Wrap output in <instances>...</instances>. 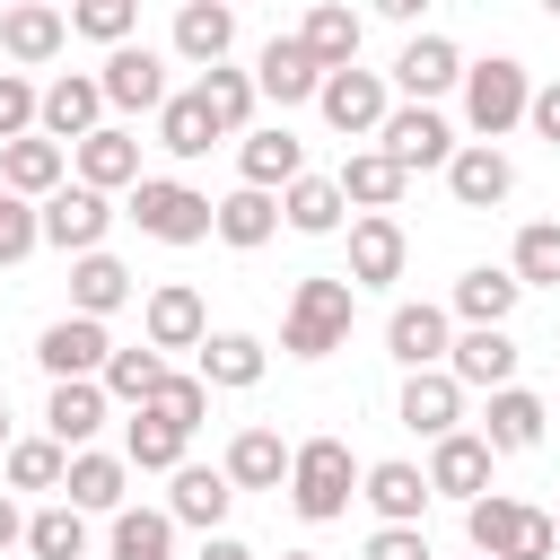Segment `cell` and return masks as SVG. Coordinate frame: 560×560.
Returning a JSON list of instances; mask_svg holds the SVG:
<instances>
[{"label": "cell", "mask_w": 560, "mask_h": 560, "mask_svg": "<svg viewBox=\"0 0 560 560\" xmlns=\"http://www.w3.org/2000/svg\"><path fill=\"white\" fill-rule=\"evenodd\" d=\"M368 560H429V534L420 525H376L368 534Z\"/></svg>", "instance_id": "51"}, {"label": "cell", "mask_w": 560, "mask_h": 560, "mask_svg": "<svg viewBox=\"0 0 560 560\" xmlns=\"http://www.w3.org/2000/svg\"><path fill=\"white\" fill-rule=\"evenodd\" d=\"M534 9H542V18H560V0H534Z\"/></svg>", "instance_id": "57"}, {"label": "cell", "mask_w": 560, "mask_h": 560, "mask_svg": "<svg viewBox=\"0 0 560 560\" xmlns=\"http://www.w3.org/2000/svg\"><path fill=\"white\" fill-rule=\"evenodd\" d=\"M219 245H236V254H254V245H271L280 236V192H262V184H236L228 201H219V228H210Z\"/></svg>", "instance_id": "32"}, {"label": "cell", "mask_w": 560, "mask_h": 560, "mask_svg": "<svg viewBox=\"0 0 560 560\" xmlns=\"http://www.w3.org/2000/svg\"><path fill=\"white\" fill-rule=\"evenodd\" d=\"M254 96H262V88H254V70H228V61H210V70H201V105H210V122H219V131H254Z\"/></svg>", "instance_id": "43"}, {"label": "cell", "mask_w": 560, "mask_h": 560, "mask_svg": "<svg viewBox=\"0 0 560 560\" xmlns=\"http://www.w3.org/2000/svg\"><path fill=\"white\" fill-rule=\"evenodd\" d=\"M542 394H525V385H499L490 394V420H481V438H490V455H534L542 446Z\"/></svg>", "instance_id": "29"}, {"label": "cell", "mask_w": 560, "mask_h": 560, "mask_svg": "<svg viewBox=\"0 0 560 560\" xmlns=\"http://www.w3.org/2000/svg\"><path fill=\"white\" fill-rule=\"evenodd\" d=\"M70 166H79V184L122 192V184H140V140H131L122 122H96L88 140H70Z\"/></svg>", "instance_id": "24"}, {"label": "cell", "mask_w": 560, "mask_h": 560, "mask_svg": "<svg viewBox=\"0 0 560 560\" xmlns=\"http://www.w3.org/2000/svg\"><path fill=\"white\" fill-rule=\"evenodd\" d=\"M0 455H9V402H0Z\"/></svg>", "instance_id": "56"}, {"label": "cell", "mask_w": 560, "mask_h": 560, "mask_svg": "<svg viewBox=\"0 0 560 560\" xmlns=\"http://www.w3.org/2000/svg\"><path fill=\"white\" fill-rule=\"evenodd\" d=\"M350 499H359V455H350V438H306V446H289V508H298L306 525L350 516Z\"/></svg>", "instance_id": "2"}, {"label": "cell", "mask_w": 560, "mask_h": 560, "mask_svg": "<svg viewBox=\"0 0 560 560\" xmlns=\"http://www.w3.org/2000/svg\"><path fill=\"white\" fill-rule=\"evenodd\" d=\"M359 499H368L385 525H420V508H429L438 490H429V472H420V464L385 455V464H368V472H359Z\"/></svg>", "instance_id": "26"}, {"label": "cell", "mask_w": 560, "mask_h": 560, "mask_svg": "<svg viewBox=\"0 0 560 560\" xmlns=\"http://www.w3.org/2000/svg\"><path fill=\"white\" fill-rule=\"evenodd\" d=\"M280 560H315V551H280Z\"/></svg>", "instance_id": "58"}, {"label": "cell", "mask_w": 560, "mask_h": 560, "mask_svg": "<svg viewBox=\"0 0 560 560\" xmlns=\"http://www.w3.org/2000/svg\"><path fill=\"white\" fill-rule=\"evenodd\" d=\"M9 542H26V516H18V499L0 490V551H9Z\"/></svg>", "instance_id": "54"}, {"label": "cell", "mask_w": 560, "mask_h": 560, "mask_svg": "<svg viewBox=\"0 0 560 560\" xmlns=\"http://www.w3.org/2000/svg\"><path fill=\"white\" fill-rule=\"evenodd\" d=\"M131 219H140V236H158V245H201V236L219 228V201L192 192V184H175V175H140V184H131Z\"/></svg>", "instance_id": "5"}, {"label": "cell", "mask_w": 560, "mask_h": 560, "mask_svg": "<svg viewBox=\"0 0 560 560\" xmlns=\"http://www.w3.org/2000/svg\"><path fill=\"white\" fill-rule=\"evenodd\" d=\"M236 175L262 184V192H280V184L306 175V140H298L289 122H271V131H236Z\"/></svg>", "instance_id": "25"}, {"label": "cell", "mask_w": 560, "mask_h": 560, "mask_svg": "<svg viewBox=\"0 0 560 560\" xmlns=\"http://www.w3.org/2000/svg\"><path fill=\"white\" fill-rule=\"evenodd\" d=\"M368 9H376V18H394V26H411V18L429 9V0H368Z\"/></svg>", "instance_id": "55"}, {"label": "cell", "mask_w": 560, "mask_h": 560, "mask_svg": "<svg viewBox=\"0 0 560 560\" xmlns=\"http://www.w3.org/2000/svg\"><path fill=\"white\" fill-rule=\"evenodd\" d=\"M105 105H122V114H158L166 105V52H149V44H105Z\"/></svg>", "instance_id": "11"}, {"label": "cell", "mask_w": 560, "mask_h": 560, "mask_svg": "<svg viewBox=\"0 0 560 560\" xmlns=\"http://www.w3.org/2000/svg\"><path fill=\"white\" fill-rule=\"evenodd\" d=\"M228 44H236V0H184V9H175V52H184L192 70L228 61Z\"/></svg>", "instance_id": "30"}, {"label": "cell", "mask_w": 560, "mask_h": 560, "mask_svg": "<svg viewBox=\"0 0 560 560\" xmlns=\"http://www.w3.org/2000/svg\"><path fill=\"white\" fill-rule=\"evenodd\" d=\"M35 245H44V210H35L26 192H9V184H0V271H9V262H26Z\"/></svg>", "instance_id": "48"}, {"label": "cell", "mask_w": 560, "mask_h": 560, "mask_svg": "<svg viewBox=\"0 0 560 560\" xmlns=\"http://www.w3.org/2000/svg\"><path fill=\"white\" fill-rule=\"evenodd\" d=\"M464 534H472V551H490V560H551V551H560V516H542V508H525V499H508V490L464 499Z\"/></svg>", "instance_id": "3"}, {"label": "cell", "mask_w": 560, "mask_h": 560, "mask_svg": "<svg viewBox=\"0 0 560 560\" xmlns=\"http://www.w3.org/2000/svg\"><path fill=\"white\" fill-rule=\"evenodd\" d=\"M131 26H140V0H70V35L88 44H131Z\"/></svg>", "instance_id": "47"}, {"label": "cell", "mask_w": 560, "mask_h": 560, "mask_svg": "<svg viewBox=\"0 0 560 560\" xmlns=\"http://www.w3.org/2000/svg\"><path fill=\"white\" fill-rule=\"evenodd\" d=\"M394 88H402L411 105H438L446 88H464V52H455L446 35H411V44L394 52Z\"/></svg>", "instance_id": "16"}, {"label": "cell", "mask_w": 560, "mask_h": 560, "mask_svg": "<svg viewBox=\"0 0 560 560\" xmlns=\"http://www.w3.org/2000/svg\"><path fill=\"white\" fill-rule=\"evenodd\" d=\"M508 271H516L525 289H560V219H534V228H516V254H508Z\"/></svg>", "instance_id": "45"}, {"label": "cell", "mask_w": 560, "mask_h": 560, "mask_svg": "<svg viewBox=\"0 0 560 560\" xmlns=\"http://www.w3.org/2000/svg\"><path fill=\"white\" fill-rule=\"evenodd\" d=\"M105 122V79H88V70H61L52 88H44V114H35V131H52L61 149L70 140H88Z\"/></svg>", "instance_id": "17"}, {"label": "cell", "mask_w": 560, "mask_h": 560, "mask_svg": "<svg viewBox=\"0 0 560 560\" xmlns=\"http://www.w3.org/2000/svg\"><path fill=\"white\" fill-rule=\"evenodd\" d=\"M350 315H359V280L315 271V280H298V289H289L280 350H289V359H332V350L350 341Z\"/></svg>", "instance_id": "1"}, {"label": "cell", "mask_w": 560, "mask_h": 560, "mask_svg": "<svg viewBox=\"0 0 560 560\" xmlns=\"http://www.w3.org/2000/svg\"><path fill=\"white\" fill-rule=\"evenodd\" d=\"M228 499H236L228 464H175V472H166V516H175V525H201V534H219Z\"/></svg>", "instance_id": "21"}, {"label": "cell", "mask_w": 560, "mask_h": 560, "mask_svg": "<svg viewBox=\"0 0 560 560\" xmlns=\"http://www.w3.org/2000/svg\"><path fill=\"white\" fill-rule=\"evenodd\" d=\"M105 376H52V402H44V429L61 438V446H88L96 429H105Z\"/></svg>", "instance_id": "27"}, {"label": "cell", "mask_w": 560, "mask_h": 560, "mask_svg": "<svg viewBox=\"0 0 560 560\" xmlns=\"http://www.w3.org/2000/svg\"><path fill=\"white\" fill-rule=\"evenodd\" d=\"M402 429H420V438L464 429V376L455 368H411L402 376Z\"/></svg>", "instance_id": "20"}, {"label": "cell", "mask_w": 560, "mask_h": 560, "mask_svg": "<svg viewBox=\"0 0 560 560\" xmlns=\"http://www.w3.org/2000/svg\"><path fill=\"white\" fill-rule=\"evenodd\" d=\"M315 105H324V122L341 131V140H376V122L394 114V88L376 79V70H324V88H315Z\"/></svg>", "instance_id": "6"}, {"label": "cell", "mask_w": 560, "mask_h": 560, "mask_svg": "<svg viewBox=\"0 0 560 560\" xmlns=\"http://www.w3.org/2000/svg\"><path fill=\"white\" fill-rule=\"evenodd\" d=\"M105 228H114V201H105L96 184H61V192H44V245H61V254H96Z\"/></svg>", "instance_id": "9"}, {"label": "cell", "mask_w": 560, "mask_h": 560, "mask_svg": "<svg viewBox=\"0 0 560 560\" xmlns=\"http://www.w3.org/2000/svg\"><path fill=\"white\" fill-rule=\"evenodd\" d=\"M376 149H394V158H402V166L420 175V166H446V158H455L464 140H455V122H446L438 105H411V96H402V105H394V114L376 122Z\"/></svg>", "instance_id": "7"}, {"label": "cell", "mask_w": 560, "mask_h": 560, "mask_svg": "<svg viewBox=\"0 0 560 560\" xmlns=\"http://www.w3.org/2000/svg\"><path fill=\"white\" fill-rule=\"evenodd\" d=\"M61 44H70V18H61V0H18V9L0 18V52H9L18 70L52 61Z\"/></svg>", "instance_id": "22"}, {"label": "cell", "mask_w": 560, "mask_h": 560, "mask_svg": "<svg viewBox=\"0 0 560 560\" xmlns=\"http://www.w3.org/2000/svg\"><path fill=\"white\" fill-rule=\"evenodd\" d=\"M254 88H262L271 105H306V96L324 88V61L306 52V35H271L262 61H254Z\"/></svg>", "instance_id": "23"}, {"label": "cell", "mask_w": 560, "mask_h": 560, "mask_svg": "<svg viewBox=\"0 0 560 560\" xmlns=\"http://www.w3.org/2000/svg\"><path fill=\"white\" fill-rule=\"evenodd\" d=\"M525 122H534V140H551V149H560V79H551V88H534Z\"/></svg>", "instance_id": "52"}, {"label": "cell", "mask_w": 560, "mask_h": 560, "mask_svg": "<svg viewBox=\"0 0 560 560\" xmlns=\"http://www.w3.org/2000/svg\"><path fill=\"white\" fill-rule=\"evenodd\" d=\"M0 472H9V490H61V472H70V446H61L52 429H44V438H9Z\"/></svg>", "instance_id": "41"}, {"label": "cell", "mask_w": 560, "mask_h": 560, "mask_svg": "<svg viewBox=\"0 0 560 560\" xmlns=\"http://www.w3.org/2000/svg\"><path fill=\"white\" fill-rule=\"evenodd\" d=\"M446 192H455L464 210H499V201L516 192V166H508V149H499V140H464V149L446 158Z\"/></svg>", "instance_id": "13"}, {"label": "cell", "mask_w": 560, "mask_h": 560, "mask_svg": "<svg viewBox=\"0 0 560 560\" xmlns=\"http://www.w3.org/2000/svg\"><path fill=\"white\" fill-rule=\"evenodd\" d=\"M525 105H534V79H525V61H516V52L464 61V122H472V140L516 131V122H525Z\"/></svg>", "instance_id": "4"}, {"label": "cell", "mask_w": 560, "mask_h": 560, "mask_svg": "<svg viewBox=\"0 0 560 560\" xmlns=\"http://www.w3.org/2000/svg\"><path fill=\"white\" fill-rule=\"evenodd\" d=\"M402 184H411V166H402L394 149H350V158H341V192H350V210H394Z\"/></svg>", "instance_id": "31"}, {"label": "cell", "mask_w": 560, "mask_h": 560, "mask_svg": "<svg viewBox=\"0 0 560 560\" xmlns=\"http://www.w3.org/2000/svg\"><path fill=\"white\" fill-rule=\"evenodd\" d=\"M26 551L35 560H88V508H70V499L61 508H35L26 516Z\"/></svg>", "instance_id": "44"}, {"label": "cell", "mask_w": 560, "mask_h": 560, "mask_svg": "<svg viewBox=\"0 0 560 560\" xmlns=\"http://www.w3.org/2000/svg\"><path fill=\"white\" fill-rule=\"evenodd\" d=\"M210 140H228V131L210 122L201 88H184V96H166V105H158V149H166V158H201Z\"/></svg>", "instance_id": "40"}, {"label": "cell", "mask_w": 560, "mask_h": 560, "mask_svg": "<svg viewBox=\"0 0 560 560\" xmlns=\"http://www.w3.org/2000/svg\"><path fill=\"white\" fill-rule=\"evenodd\" d=\"M149 411H166L175 429H201V411H210V385H201V376H175V368H166V376H158V394H149Z\"/></svg>", "instance_id": "49"}, {"label": "cell", "mask_w": 560, "mask_h": 560, "mask_svg": "<svg viewBox=\"0 0 560 560\" xmlns=\"http://www.w3.org/2000/svg\"><path fill=\"white\" fill-rule=\"evenodd\" d=\"M402 262H411L402 219H394V210H359V219H350V280H359V289H394Z\"/></svg>", "instance_id": "10"}, {"label": "cell", "mask_w": 560, "mask_h": 560, "mask_svg": "<svg viewBox=\"0 0 560 560\" xmlns=\"http://www.w3.org/2000/svg\"><path fill=\"white\" fill-rule=\"evenodd\" d=\"M61 175H70V149H61L52 131H18V140H0V184H9V192L44 201V192H61Z\"/></svg>", "instance_id": "18"}, {"label": "cell", "mask_w": 560, "mask_h": 560, "mask_svg": "<svg viewBox=\"0 0 560 560\" xmlns=\"http://www.w3.org/2000/svg\"><path fill=\"white\" fill-rule=\"evenodd\" d=\"M114 560H175V516L166 508H114Z\"/></svg>", "instance_id": "42"}, {"label": "cell", "mask_w": 560, "mask_h": 560, "mask_svg": "<svg viewBox=\"0 0 560 560\" xmlns=\"http://www.w3.org/2000/svg\"><path fill=\"white\" fill-rule=\"evenodd\" d=\"M341 210H350L341 175H298V184H280V219H289L298 236H332V228H341Z\"/></svg>", "instance_id": "35"}, {"label": "cell", "mask_w": 560, "mask_h": 560, "mask_svg": "<svg viewBox=\"0 0 560 560\" xmlns=\"http://www.w3.org/2000/svg\"><path fill=\"white\" fill-rule=\"evenodd\" d=\"M385 350H394V368H446V350H455V306H394L385 315Z\"/></svg>", "instance_id": "12"}, {"label": "cell", "mask_w": 560, "mask_h": 560, "mask_svg": "<svg viewBox=\"0 0 560 560\" xmlns=\"http://www.w3.org/2000/svg\"><path fill=\"white\" fill-rule=\"evenodd\" d=\"M158 376H166L158 341H140V350H114V359H105V394H114V402H149V394H158Z\"/></svg>", "instance_id": "46"}, {"label": "cell", "mask_w": 560, "mask_h": 560, "mask_svg": "<svg viewBox=\"0 0 560 560\" xmlns=\"http://www.w3.org/2000/svg\"><path fill=\"white\" fill-rule=\"evenodd\" d=\"M298 35H306V52H315L324 70H350V61H359V35H368V26H359V9H350V0H315Z\"/></svg>", "instance_id": "37"}, {"label": "cell", "mask_w": 560, "mask_h": 560, "mask_svg": "<svg viewBox=\"0 0 560 560\" xmlns=\"http://www.w3.org/2000/svg\"><path fill=\"white\" fill-rule=\"evenodd\" d=\"M192 560H254V551H245L236 534H201V551H192Z\"/></svg>", "instance_id": "53"}, {"label": "cell", "mask_w": 560, "mask_h": 560, "mask_svg": "<svg viewBox=\"0 0 560 560\" xmlns=\"http://www.w3.org/2000/svg\"><path fill=\"white\" fill-rule=\"evenodd\" d=\"M516 298H525V280H516L508 262H472V271L455 280V298H446V306H455L464 324H508V315H516Z\"/></svg>", "instance_id": "33"}, {"label": "cell", "mask_w": 560, "mask_h": 560, "mask_svg": "<svg viewBox=\"0 0 560 560\" xmlns=\"http://www.w3.org/2000/svg\"><path fill=\"white\" fill-rule=\"evenodd\" d=\"M122 481H131V455H96V446H70L61 499H70V508H88V516H114V508H122Z\"/></svg>", "instance_id": "28"}, {"label": "cell", "mask_w": 560, "mask_h": 560, "mask_svg": "<svg viewBox=\"0 0 560 560\" xmlns=\"http://www.w3.org/2000/svg\"><path fill=\"white\" fill-rule=\"evenodd\" d=\"M446 368L464 376V394H472V385H481V394L516 385V341H508V324H464L455 350H446Z\"/></svg>", "instance_id": "19"}, {"label": "cell", "mask_w": 560, "mask_h": 560, "mask_svg": "<svg viewBox=\"0 0 560 560\" xmlns=\"http://www.w3.org/2000/svg\"><path fill=\"white\" fill-rule=\"evenodd\" d=\"M184 446H192V429H175L166 411L131 402V420H122V455H131V472H175Z\"/></svg>", "instance_id": "34"}, {"label": "cell", "mask_w": 560, "mask_h": 560, "mask_svg": "<svg viewBox=\"0 0 560 560\" xmlns=\"http://www.w3.org/2000/svg\"><path fill=\"white\" fill-rule=\"evenodd\" d=\"M262 368H271V350H262L254 332H210V341H201V385L245 394V385H262Z\"/></svg>", "instance_id": "38"}, {"label": "cell", "mask_w": 560, "mask_h": 560, "mask_svg": "<svg viewBox=\"0 0 560 560\" xmlns=\"http://www.w3.org/2000/svg\"><path fill=\"white\" fill-rule=\"evenodd\" d=\"M472 560H490V551H472Z\"/></svg>", "instance_id": "59"}, {"label": "cell", "mask_w": 560, "mask_h": 560, "mask_svg": "<svg viewBox=\"0 0 560 560\" xmlns=\"http://www.w3.org/2000/svg\"><path fill=\"white\" fill-rule=\"evenodd\" d=\"M105 359H114V332H105V315H61V324H44V341H35V368L44 376H105Z\"/></svg>", "instance_id": "8"}, {"label": "cell", "mask_w": 560, "mask_h": 560, "mask_svg": "<svg viewBox=\"0 0 560 560\" xmlns=\"http://www.w3.org/2000/svg\"><path fill=\"white\" fill-rule=\"evenodd\" d=\"M140 332H149L158 350H201V341H210V306H201V289H192V280H166V289H149V306H140Z\"/></svg>", "instance_id": "14"}, {"label": "cell", "mask_w": 560, "mask_h": 560, "mask_svg": "<svg viewBox=\"0 0 560 560\" xmlns=\"http://www.w3.org/2000/svg\"><path fill=\"white\" fill-rule=\"evenodd\" d=\"M131 289H140V280H131L105 245H96V254H70V306H79V315H114V306H131Z\"/></svg>", "instance_id": "36"}, {"label": "cell", "mask_w": 560, "mask_h": 560, "mask_svg": "<svg viewBox=\"0 0 560 560\" xmlns=\"http://www.w3.org/2000/svg\"><path fill=\"white\" fill-rule=\"evenodd\" d=\"M429 490H438V499H481V490H490V438H481V429L429 438Z\"/></svg>", "instance_id": "15"}, {"label": "cell", "mask_w": 560, "mask_h": 560, "mask_svg": "<svg viewBox=\"0 0 560 560\" xmlns=\"http://www.w3.org/2000/svg\"><path fill=\"white\" fill-rule=\"evenodd\" d=\"M35 114H44V88H35L26 70H0V140L35 131Z\"/></svg>", "instance_id": "50"}, {"label": "cell", "mask_w": 560, "mask_h": 560, "mask_svg": "<svg viewBox=\"0 0 560 560\" xmlns=\"http://www.w3.org/2000/svg\"><path fill=\"white\" fill-rule=\"evenodd\" d=\"M228 481H236V490H280V481H289L280 429H236V438H228Z\"/></svg>", "instance_id": "39"}]
</instances>
